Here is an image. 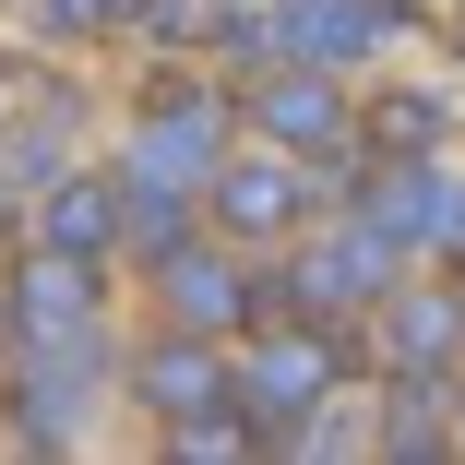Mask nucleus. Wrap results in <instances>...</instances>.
Returning <instances> with one entry per match:
<instances>
[{
  "mask_svg": "<svg viewBox=\"0 0 465 465\" xmlns=\"http://www.w3.org/2000/svg\"><path fill=\"white\" fill-rule=\"evenodd\" d=\"M132 179H143V192H192V179H215V96H167L155 132L132 143Z\"/></svg>",
  "mask_w": 465,
  "mask_h": 465,
  "instance_id": "f257e3e1",
  "label": "nucleus"
},
{
  "mask_svg": "<svg viewBox=\"0 0 465 465\" xmlns=\"http://www.w3.org/2000/svg\"><path fill=\"white\" fill-rule=\"evenodd\" d=\"M382 274H394V239L382 227H346V239H322L287 287L311 299V311H358V299H382Z\"/></svg>",
  "mask_w": 465,
  "mask_h": 465,
  "instance_id": "f03ea898",
  "label": "nucleus"
},
{
  "mask_svg": "<svg viewBox=\"0 0 465 465\" xmlns=\"http://www.w3.org/2000/svg\"><path fill=\"white\" fill-rule=\"evenodd\" d=\"M287 36H299L311 60H358V48H382V36H394V0H299Z\"/></svg>",
  "mask_w": 465,
  "mask_h": 465,
  "instance_id": "7ed1b4c3",
  "label": "nucleus"
},
{
  "mask_svg": "<svg viewBox=\"0 0 465 465\" xmlns=\"http://www.w3.org/2000/svg\"><path fill=\"white\" fill-rule=\"evenodd\" d=\"M25 334H96V274H84V251H48L25 274Z\"/></svg>",
  "mask_w": 465,
  "mask_h": 465,
  "instance_id": "20e7f679",
  "label": "nucleus"
},
{
  "mask_svg": "<svg viewBox=\"0 0 465 465\" xmlns=\"http://www.w3.org/2000/svg\"><path fill=\"white\" fill-rule=\"evenodd\" d=\"M322 382H334V346H311V334H274L262 346V370H251V406H322Z\"/></svg>",
  "mask_w": 465,
  "mask_h": 465,
  "instance_id": "39448f33",
  "label": "nucleus"
},
{
  "mask_svg": "<svg viewBox=\"0 0 465 465\" xmlns=\"http://www.w3.org/2000/svg\"><path fill=\"white\" fill-rule=\"evenodd\" d=\"M215 203H227V227H251V239H262V227H287V215H299V179L274 167V155H251V167H227V179H215Z\"/></svg>",
  "mask_w": 465,
  "mask_h": 465,
  "instance_id": "423d86ee",
  "label": "nucleus"
},
{
  "mask_svg": "<svg viewBox=\"0 0 465 465\" xmlns=\"http://www.w3.org/2000/svg\"><path fill=\"white\" fill-rule=\"evenodd\" d=\"M48 239L96 262V251L120 239V192H108V179H60V192H48Z\"/></svg>",
  "mask_w": 465,
  "mask_h": 465,
  "instance_id": "0eeeda50",
  "label": "nucleus"
},
{
  "mask_svg": "<svg viewBox=\"0 0 465 465\" xmlns=\"http://www.w3.org/2000/svg\"><path fill=\"white\" fill-rule=\"evenodd\" d=\"M167 311L203 334V322H239L251 299H239V274H227V262H203V251H192V262H167Z\"/></svg>",
  "mask_w": 465,
  "mask_h": 465,
  "instance_id": "6e6552de",
  "label": "nucleus"
},
{
  "mask_svg": "<svg viewBox=\"0 0 465 465\" xmlns=\"http://www.w3.org/2000/svg\"><path fill=\"white\" fill-rule=\"evenodd\" d=\"M262 132H274V143H334V96H322L311 72L262 84Z\"/></svg>",
  "mask_w": 465,
  "mask_h": 465,
  "instance_id": "1a4fd4ad",
  "label": "nucleus"
},
{
  "mask_svg": "<svg viewBox=\"0 0 465 465\" xmlns=\"http://www.w3.org/2000/svg\"><path fill=\"white\" fill-rule=\"evenodd\" d=\"M143 394H155V406H167V418H203V406H215V394H227V382H215V370H203V358H192V346H167V358H155V370H143Z\"/></svg>",
  "mask_w": 465,
  "mask_h": 465,
  "instance_id": "9d476101",
  "label": "nucleus"
},
{
  "mask_svg": "<svg viewBox=\"0 0 465 465\" xmlns=\"http://www.w3.org/2000/svg\"><path fill=\"white\" fill-rule=\"evenodd\" d=\"M453 334H465V311H453V299H394V358H418V370H430Z\"/></svg>",
  "mask_w": 465,
  "mask_h": 465,
  "instance_id": "9b49d317",
  "label": "nucleus"
},
{
  "mask_svg": "<svg viewBox=\"0 0 465 465\" xmlns=\"http://www.w3.org/2000/svg\"><path fill=\"white\" fill-rule=\"evenodd\" d=\"M132 239L143 251H179V192H143V179H132Z\"/></svg>",
  "mask_w": 465,
  "mask_h": 465,
  "instance_id": "f8f14e48",
  "label": "nucleus"
},
{
  "mask_svg": "<svg viewBox=\"0 0 465 465\" xmlns=\"http://www.w3.org/2000/svg\"><path fill=\"white\" fill-rule=\"evenodd\" d=\"M382 143H394V155H430V143H441V108L394 96V108H382Z\"/></svg>",
  "mask_w": 465,
  "mask_h": 465,
  "instance_id": "ddd939ff",
  "label": "nucleus"
},
{
  "mask_svg": "<svg viewBox=\"0 0 465 465\" xmlns=\"http://www.w3.org/2000/svg\"><path fill=\"white\" fill-rule=\"evenodd\" d=\"M227 13H215V0H155V36H215Z\"/></svg>",
  "mask_w": 465,
  "mask_h": 465,
  "instance_id": "4468645a",
  "label": "nucleus"
},
{
  "mask_svg": "<svg viewBox=\"0 0 465 465\" xmlns=\"http://www.w3.org/2000/svg\"><path fill=\"white\" fill-rule=\"evenodd\" d=\"M48 13H60V25H84V36H96V25H132L143 0H48Z\"/></svg>",
  "mask_w": 465,
  "mask_h": 465,
  "instance_id": "2eb2a0df",
  "label": "nucleus"
}]
</instances>
